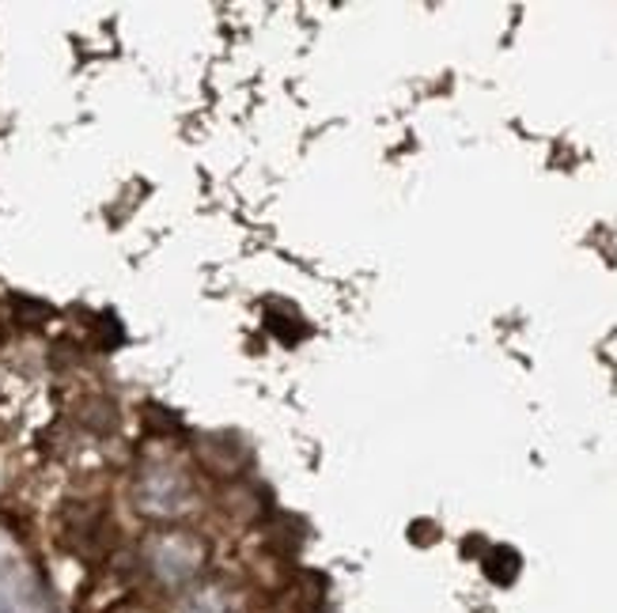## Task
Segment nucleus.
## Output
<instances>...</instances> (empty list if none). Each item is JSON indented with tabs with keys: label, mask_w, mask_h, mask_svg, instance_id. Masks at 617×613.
Listing matches in <instances>:
<instances>
[{
	"label": "nucleus",
	"mask_w": 617,
	"mask_h": 613,
	"mask_svg": "<svg viewBox=\"0 0 617 613\" xmlns=\"http://www.w3.org/2000/svg\"><path fill=\"white\" fill-rule=\"evenodd\" d=\"M481 565H485V576L493 583H512L519 576V553L507 549V545H496V549H489V557Z\"/></svg>",
	"instance_id": "f257e3e1"
}]
</instances>
